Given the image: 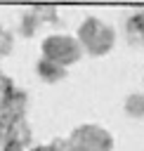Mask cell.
Masks as SVG:
<instances>
[{
    "label": "cell",
    "mask_w": 144,
    "mask_h": 151,
    "mask_svg": "<svg viewBox=\"0 0 144 151\" xmlns=\"http://www.w3.org/2000/svg\"><path fill=\"white\" fill-rule=\"evenodd\" d=\"M80 52H83V45L73 38V35H47L45 42H42V59L66 68L71 64H76L80 59Z\"/></svg>",
    "instance_id": "cell-2"
},
{
    "label": "cell",
    "mask_w": 144,
    "mask_h": 151,
    "mask_svg": "<svg viewBox=\"0 0 144 151\" xmlns=\"http://www.w3.org/2000/svg\"><path fill=\"white\" fill-rule=\"evenodd\" d=\"M38 71H40V76H42L45 80H59V78L64 76V68L57 66V64H52V61H47V59H40Z\"/></svg>",
    "instance_id": "cell-4"
},
{
    "label": "cell",
    "mask_w": 144,
    "mask_h": 151,
    "mask_svg": "<svg viewBox=\"0 0 144 151\" xmlns=\"http://www.w3.org/2000/svg\"><path fill=\"white\" fill-rule=\"evenodd\" d=\"M9 47H12V38H9V33H5V31L0 28V54L9 52Z\"/></svg>",
    "instance_id": "cell-6"
},
{
    "label": "cell",
    "mask_w": 144,
    "mask_h": 151,
    "mask_svg": "<svg viewBox=\"0 0 144 151\" xmlns=\"http://www.w3.org/2000/svg\"><path fill=\"white\" fill-rule=\"evenodd\" d=\"M132 28L144 38V12H137V14L132 17Z\"/></svg>",
    "instance_id": "cell-5"
},
{
    "label": "cell",
    "mask_w": 144,
    "mask_h": 151,
    "mask_svg": "<svg viewBox=\"0 0 144 151\" xmlns=\"http://www.w3.org/2000/svg\"><path fill=\"white\" fill-rule=\"evenodd\" d=\"M113 40H116V33L111 26H106L104 21L90 17L80 24L78 28V42L94 57H102L106 54L111 47H113Z\"/></svg>",
    "instance_id": "cell-1"
},
{
    "label": "cell",
    "mask_w": 144,
    "mask_h": 151,
    "mask_svg": "<svg viewBox=\"0 0 144 151\" xmlns=\"http://www.w3.org/2000/svg\"><path fill=\"white\" fill-rule=\"evenodd\" d=\"M76 144L78 151H106L111 146V139L102 127H83L76 132Z\"/></svg>",
    "instance_id": "cell-3"
}]
</instances>
